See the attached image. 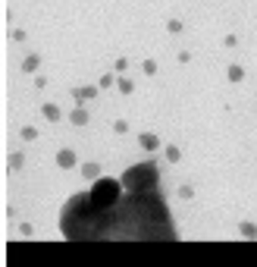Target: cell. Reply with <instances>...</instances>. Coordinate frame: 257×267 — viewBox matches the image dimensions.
<instances>
[{
    "instance_id": "obj_20",
    "label": "cell",
    "mask_w": 257,
    "mask_h": 267,
    "mask_svg": "<svg viewBox=\"0 0 257 267\" xmlns=\"http://www.w3.org/2000/svg\"><path fill=\"white\" fill-rule=\"evenodd\" d=\"M113 85H116V76L113 73H104L100 76V88H113Z\"/></svg>"
},
{
    "instance_id": "obj_11",
    "label": "cell",
    "mask_w": 257,
    "mask_h": 267,
    "mask_svg": "<svg viewBox=\"0 0 257 267\" xmlns=\"http://www.w3.org/2000/svg\"><path fill=\"white\" fill-rule=\"evenodd\" d=\"M41 117L48 120V123H56V120H63V110L56 107V104H44V107H41Z\"/></svg>"
},
{
    "instance_id": "obj_12",
    "label": "cell",
    "mask_w": 257,
    "mask_h": 267,
    "mask_svg": "<svg viewBox=\"0 0 257 267\" xmlns=\"http://www.w3.org/2000/svg\"><path fill=\"white\" fill-rule=\"evenodd\" d=\"M82 176H85L88 182H94L98 176H104V173H100V164H94V160H88V164H82Z\"/></svg>"
},
{
    "instance_id": "obj_4",
    "label": "cell",
    "mask_w": 257,
    "mask_h": 267,
    "mask_svg": "<svg viewBox=\"0 0 257 267\" xmlns=\"http://www.w3.org/2000/svg\"><path fill=\"white\" fill-rule=\"evenodd\" d=\"M56 167H60V170L78 167V154H76L72 148H60V151H56Z\"/></svg>"
},
{
    "instance_id": "obj_18",
    "label": "cell",
    "mask_w": 257,
    "mask_h": 267,
    "mask_svg": "<svg viewBox=\"0 0 257 267\" xmlns=\"http://www.w3.org/2000/svg\"><path fill=\"white\" fill-rule=\"evenodd\" d=\"M142 73L144 76H157V60H144L142 63Z\"/></svg>"
},
{
    "instance_id": "obj_15",
    "label": "cell",
    "mask_w": 257,
    "mask_h": 267,
    "mask_svg": "<svg viewBox=\"0 0 257 267\" xmlns=\"http://www.w3.org/2000/svg\"><path fill=\"white\" fill-rule=\"evenodd\" d=\"M116 88H120V95H132V91H135V82H132V79H120V82H116Z\"/></svg>"
},
{
    "instance_id": "obj_10",
    "label": "cell",
    "mask_w": 257,
    "mask_h": 267,
    "mask_svg": "<svg viewBox=\"0 0 257 267\" xmlns=\"http://www.w3.org/2000/svg\"><path fill=\"white\" fill-rule=\"evenodd\" d=\"M238 236L242 239H257V223H254V220H242V223H238Z\"/></svg>"
},
{
    "instance_id": "obj_22",
    "label": "cell",
    "mask_w": 257,
    "mask_h": 267,
    "mask_svg": "<svg viewBox=\"0 0 257 267\" xmlns=\"http://www.w3.org/2000/svg\"><path fill=\"white\" fill-rule=\"evenodd\" d=\"M113 69H116V73H120V76H122V73H126V69H128V60H126V57H120V60H116V63H113Z\"/></svg>"
},
{
    "instance_id": "obj_1",
    "label": "cell",
    "mask_w": 257,
    "mask_h": 267,
    "mask_svg": "<svg viewBox=\"0 0 257 267\" xmlns=\"http://www.w3.org/2000/svg\"><path fill=\"white\" fill-rule=\"evenodd\" d=\"M60 233L69 242L122 239H179L160 189L128 192L113 207H94L88 192L72 195L60 211Z\"/></svg>"
},
{
    "instance_id": "obj_8",
    "label": "cell",
    "mask_w": 257,
    "mask_h": 267,
    "mask_svg": "<svg viewBox=\"0 0 257 267\" xmlns=\"http://www.w3.org/2000/svg\"><path fill=\"white\" fill-rule=\"evenodd\" d=\"M88 120H91V113L82 107V104L72 107V113H69V123H72V126H88Z\"/></svg>"
},
{
    "instance_id": "obj_5",
    "label": "cell",
    "mask_w": 257,
    "mask_h": 267,
    "mask_svg": "<svg viewBox=\"0 0 257 267\" xmlns=\"http://www.w3.org/2000/svg\"><path fill=\"white\" fill-rule=\"evenodd\" d=\"M98 91H100V85H82V88H72V98H76V104H85L91 98H98Z\"/></svg>"
},
{
    "instance_id": "obj_16",
    "label": "cell",
    "mask_w": 257,
    "mask_h": 267,
    "mask_svg": "<svg viewBox=\"0 0 257 267\" xmlns=\"http://www.w3.org/2000/svg\"><path fill=\"white\" fill-rule=\"evenodd\" d=\"M38 138V129L34 126H22V142H34Z\"/></svg>"
},
{
    "instance_id": "obj_3",
    "label": "cell",
    "mask_w": 257,
    "mask_h": 267,
    "mask_svg": "<svg viewBox=\"0 0 257 267\" xmlns=\"http://www.w3.org/2000/svg\"><path fill=\"white\" fill-rule=\"evenodd\" d=\"M122 195H126V185L116 176H98L94 182H91V189H88V198H91L94 207H113Z\"/></svg>"
},
{
    "instance_id": "obj_23",
    "label": "cell",
    "mask_w": 257,
    "mask_h": 267,
    "mask_svg": "<svg viewBox=\"0 0 257 267\" xmlns=\"http://www.w3.org/2000/svg\"><path fill=\"white\" fill-rule=\"evenodd\" d=\"M19 233L22 236H34V226L32 223H19Z\"/></svg>"
},
{
    "instance_id": "obj_17",
    "label": "cell",
    "mask_w": 257,
    "mask_h": 267,
    "mask_svg": "<svg viewBox=\"0 0 257 267\" xmlns=\"http://www.w3.org/2000/svg\"><path fill=\"white\" fill-rule=\"evenodd\" d=\"M179 198H182V201H192V198H194V189H192L188 182H185V185H179Z\"/></svg>"
},
{
    "instance_id": "obj_7",
    "label": "cell",
    "mask_w": 257,
    "mask_h": 267,
    "mask_svg": "<svg viewBox=\"0 0 257 267\" xmlns=\"http://www.w3.org/2000/svg\"><path fill=\"white\" fill-rule=\"evenodd\" d=\"M38 69H41V54H28L26 60H22V73L26 76H34Z\"/></svg>"
},
{
    "instance_id": "obj_21",
    "label": "cell",
    "mask_w": 257,
    "mask_h": 267,
    "mask_svg": "<svg viewBox=\"0 0 257 267\" xmlns=\"http://www.w3.org/2000/svg\"><path fill=\"white\" fill-rule=\"evenodd\" d=\"M113 132H116V135H126V132H128V123H126V120H116V123H113Z\"/></svg>"
},
{
    "instance_id": "obj_6",
    "label": "cell",
    "mask_w": 257,
    "mask_h": 267,
    "mask_svg": "<svg viewBox=\"0 0 257 267\" xmlns=\"http://www.w3.org/2000/svg\"><path fill=\"white\" fill-rule=\"evenodd\" d=\"M138 148L148 151V154H154V151L160 148V138H157L154 132H142V135H138Z\"/></svg>"
},
{
    "instance_id": "obj_2",
    "label": "cell",
    "mask_w": 257,
    "mask_h": 267,
    "mask_svg": "<svg viewBox=\"0 0 257 267\" xmlns=\"http://www.w3.org/2000/svg\"><path fill=\"white\" fill-rule=\"evenodd\" d=\"M122 185L128 192H144V189H160V170L154 160H142V164H132L122 173Z\"/></svg>"
},
{
    "instance_id": "obj_24",
    "label": "cell",
    "mask_w": 257,
    "mask_h": 267,
    "mask_svg": "<svg viewBox=\"0 0 257 267\" xmlns=\"http://www.w3.org/2000/svg\"><path fill=\"white\" fill-rule=\"evenodd\" d=\"M10 38H13V41H26V32H22V29H13V32H10Z\"/></svg>"
},
{
    "instance_id": "obj_19",
    "label": "cell",
    "mask_w": 257,
    "mask_h": 267,
    "mask_svg": "<svg viewBox=\"0 0 257 267\" xmlns=\"http://www.w3.org/2000/svg\"><path fill=\"white\" fill-rule=\"evenodd\" d=\"M166 32H170V35H179V32H182V19H170V22H166Z\"/></svg>"
},
{
    "instance_id": "obj_25",
    "label": "cell",
    "mask_w": 257,
    "mask_h": 267,
    "mask_svg": "<svg viewBox=\"0 0 257 267\" xmlns=\"http://www.w3.org/2000/svg\"><path fill=\"white\" fill-rule=\"evenodd\" d=\"M223 44H226V48H236V44H238V38H236V35H226V38H223Z\"/></svg>"
},
{
    "instance_id": "obj_14",
    "label": "cell",
    "mask_w": 257,
    "mask_h": 267,
    "mask_svg": "<svg viewBox=\"0 0 257 267\" xmlns=\"http://www.w3.org/2000/svg\"><path fill=\"white\" fill-rule=\"evenodd\" d=\"M163 154H166L170 164H179V160H182V151H179L176 145H166V151H163Z\"/></svg>"
},
{
    "instance_id": "obj_9",
    "label": "cell",
    "mask_w": 257,
    "mask_h": 267,
    "mask_svg": "<svg viewBox=\"0 0 257 267\" xmlns=\"http://www.w3.org/2000/svg\"><path fill=\"white\" fill-rule=\"evenodd\" d=\"M22 167H26V154H22V151H13V154L6 157V170L10 173H19Z\"/></svg>"
},
{
    "instance_id": "obj_13",
    "label": "cell",
    "mask_w": 257,
    "mask_h": 267,
    "mask_svg": "<svg viewBox=\"0 0 257 267\" xmlns=\"http://www.w3.org/2000/svg\"><path fill=\"white\" fill-rule=\"evenodd\" d=\"M226 79L232 85H238L242 79H244V66H238V63H232V66H226Z\"/></svg>"
}]
</instances>
